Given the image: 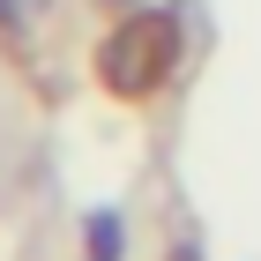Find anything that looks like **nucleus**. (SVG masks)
Wrapping results in <instances>:
<instances>
[{"instance_id": "obj_1", "label": "nucleus", "mask_w": 261, "mask_h": 261, "mask_svg": "<svg viewBox=\"0 0 261 261\" xmlns=\"http://www.w3.org/2000/svg\"><path fill=\"white\" fill-rule=\"evenodd\" d=\"M90 254H97V261H112V254H120V231H112V217H97V224H90Z\"/></svg>"}]
</instances>
